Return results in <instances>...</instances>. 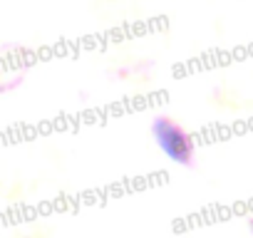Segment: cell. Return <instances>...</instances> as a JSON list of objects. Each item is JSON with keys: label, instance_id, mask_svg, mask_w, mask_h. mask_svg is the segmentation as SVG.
<instances>
[{"label": "cell", "instance_id": "cell-1", "mask_svg": "<svg viewBox=\"0 0 253 238\" xmlns=\"http://www.w3.org/2000/svg\"><path fill=\"white\" fill-rule=\"evenodd\" d=\"M152 134L157 139V144L162 147V152L176 161V164H191L194 161V142L191 137L169 117H157L152 124Z\"/></svg>", "mask_w": 253, "mask_h": 238}, {"label": "cell", "instance_id": "cell-2", "mask_svg": "<svg viewBox=\"0 0 253 238\" xmlns=\"http://www.w3.org/2000/svg\"><path fill=\"white\" fill-rule=\"evenodd\" d=\"M251 228H253V221H251Z\"/></svg>", "mask_w": 253, "mask_h": 238}]
</instances>
